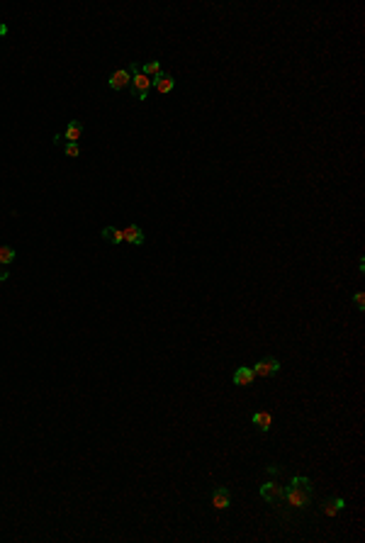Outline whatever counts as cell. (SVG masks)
<instances>
[{
	"label": "cell",
	"mask_w": 365,
	"mask_h": 543,
	"mask_svg": "<svg viewBox=\"0 0 365 543\" xmlns=\"http://www.w3.org/2000/svg\"><path fill=\"white\" fill-rule=\"evenodd\" d=\"M285 497L292 506H307L312 499V480L309 478H292L290 487H285Z\"/></svg>",
	"instance_id": "obj_1"
},
{
	"label": "cell",
	"mask_w": 365,
	"mask_h": 543,
	"mask_svg": "<svg viewBox=\"0 0 365 543\" xmlns=\"http://www.w3.org/2000/svg\"><path fill=\"white\" fill-rule=\"evenodd\" d=\"M131 71H134V76H131V90H134V98L146 100V93H149V88L153 85V81H151L149 76H144L141 71H137V64L131 66Z\"/></svg>",
	"instance_id": "obj_2"
},
{
	"label": "cell",
	"mask_w": 365,
	"mask_h": 543,
	"mask_svg": "<svg viewBox=\"0 0 365 543\" xmlns=\"http://www.w3.org/2000/svg\"><path fill=\"white\" fill-rule=\"evenodd\" d=\"M280 370V363L275 358H261L256 366H253V373L258 377H271V375H275Z\"/></svg>",
	"instance_id": "obj_3"
},
{
	"label": "cell",
	"mask_w": 365,
	"mask_h": 543,
	"mask_svg": "<svg viewBox=\"0 0 365 543\" xmlns=\"http://www.w3.org/2000/svg\"><path fill=\"white\" fill-rule=\"evenodd\" d=\"M261 495L268 502H278V499L285 497V487L278 482H265V485H261Z\"/></svg>",
	"instance_id": "obj_4"
},
{
	"label": "cell",
	"mask_w": 365,
	"mask_h": 543,
	"mask_svg": "<svg viewBox=\"0 0 365 543\" xmlns=\"http://www.w3.org/2000/svg\"><path fill=\"white\" fill-rule=\"evenodd\" d=\"M229 504H232V495H229V490H226V487H217L215 492H212V506H215V509H226Z\"/></svg>",
	"instance_id": "obj_5"
},
{
	"label": "cell",
	"mask_w": 365,
	"mask_h": 543,
	"mask_svg": "<svg viewBox=\"0 0 365 543\" xmlns=\"http://www.w3.org/2000/svg\"><path fill=\"white\" fill-rule=\"evenodd\" d=\"M131 83V76H129V71H114L112 76H110V88H114V90H124L127 85Z\"/></svg>",
	"instance_id": "obj_6"
},
{
	"label": "cell",
	"mask_w": 365,
	"mask_h": 543,
	"mask_svg": "<svg viewBox=\"0 0 365 543\" xmlns=\"http://www.w3.org/2000/svg\"><path fill=\"white\" fill-rule=\"evenodd\" d=\"M122 237H124V241H129V244H134V246L144 244V231H141L137 224H129V227H124V229H122Z\"/></svg>",
	"instance_id": "obj_7"
},
{
	"label": "cell",
	"mask_w": 365,
	"mask_h": 543,
	"mask_svg": "<svg viewBox=\"0 0 365 543\" xmlns=\"http://www.w3.org/2000/svg\"><path fill=\"white\" fill-rule=\"evenodd\" d=\"M153 85H156V90L159 93H170L173 90V85H176V78L170 74H163V71H161V74L153 78Z\"/></svg>",
	"instance_id": "obj_8"
},
{
	"label": "cell",
	"mask_w": 365,
	"mask_h": 543,
	"mask_svg": "<svg viewBox=\"0 0 365 543\" xmlns=\"http://www.w3.org/2000/svg\"><path fill=\"white\" fill-rule=\"evenodd\" d=\"M253 377H256V373H253V368H246V366H241L239 370H234V385H251Z\"/></svg>",
	"instance_id": "obj_9"
},
{
	"label": "cell",
	"mask_w": 365,
	"mask_h": 543,
	"mask_svg": "<svg viewBox=\"0 0 365 543\" xmlns=\"http://www.w3.org/2000/svg\"><path fill=\"white\" fill-rule=\"evenodd\" d=\"M253 424H256L261 431H268L273 426V414L271 412H256V414H253Z\"/></svg>",
	"instance_id": "obj_10"
},
{
	"label": "cell",
	"mask_w": 365,
	"mask_h": 543,
	"mask_svg": "<svg viewBox=\"0 0 365 543\" xmlns=\"http://www.w3.org/2000/svg\"><path fill=\"white\" fill-rule=\"evenodd\" d=\"M83 134V127L78 124V122H68V127H66V141H71V144H78V137Z\"/></svg>",
	"instance_id": "obj_11"
},
{
	"label": "cell",
	"mask_w": 365,
	"mask_h": 543,
	"mask_svg": "<svg viewBox=\"0 0 365 543\" xmlns=\"http://www.w3.org/2000/svg\"><path fill=\"white\" fill-rule=\"evenodd\" d=\"M346 506V502L343 499H334V502H324V514L326 516H336L341 509Z\"/></svg>",
	"instance_id": "obj_12"
},
{
	"label": "cell",
	"mask_w": 365,
	"mask_h": 543,
	"mask_svg": "<svg viewBox=\"0 0 365 543\" xmlns=\"http://www.w3.org/2000/svg\"><path fill=\"white\" fill-rule=\"evenodd\" d=\"M141 74H144V76H149L151 81H153V78H156V76L161 74V64H159V61H149V64H144V68H141Z\"/></svg>",
	"instance_id": "obj_13"
},
{
	"label": "cell",
	"mask_w": 365,
	"mask_h": 543,
	"mask_svg": "<svg viewBox=\"0 0 365 543\" xmlns=\"http://www.w3.org/2000/svg\"><path fill=\"white\" fill-rule=\"evenodd\" d=\"M103 237L107 241H112V244H120V241H124V237H122V229H114V227H107V229L103 231Z\"/></svg>",
	"instance_id": "obj_14"
},
{
	"label": "cell",
	"mask_w": 365,
	"mask_h": 543,
	"mask_svg": "<svg viewBox=\"0 0 365 543\" xmlns=\"http://www.w3.org/2000/svg\"><path fill=\"white\" fill-rule=\"evenodd\" d=\"M12 261H15V249H12V246H0V263L8 266Z\"/></svg>",
	"instance_id": "obj_15"
},
{
	"label": "cell",
	"mask_w": 365,
	"mask_h": 543,
	"mask_svg": "<svg viewBox=\"0 0 365 543\" xmlns=\"http://www.w3.org/2000/svg\"><path fill=\"white\" fill-rule=\"evenodd\" d=\"M64 151H66V156H71V158H75V156H78V154H81V149H78V144H71V141H68V144H66V147H64Z\"/></svg>",
	"instance_id": "obj_16"
},
{
	"label": "cell",
	"mask_w": 365,
	"mask_h": 543,
	"mask_svg": "<svg viewBox=\"0 0 365 543\" xmlns=\"http://www.w3.org/2000/svg\"><path fill=\"white\" fill-rule=\"evenodd\" d=\"M356 304H358V310L365 307V293H356Z\"/></svg>",
	"instance_id": "obj_17"
},
{
	"label": "cell",
	"mask_w": 365,
	"mask_h": 543,
	"mask_svg": "<svg viewBox=\"0 0 365 543\" xmlns=\"http://www.w3.org/2000/svg\"><path fill=\"white\" fill-rule=\"evenodd\" d=\"M5 32H8V27H5V25H0V34H5Z\"/></svg>",
	"instance_id": "obj_18"
}]
</instances>
